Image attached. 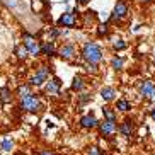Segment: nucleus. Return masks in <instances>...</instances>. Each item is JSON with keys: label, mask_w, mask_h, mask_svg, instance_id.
Instances as JSON below:
<instances>
[{"label": "nucleus", "mask_w": 155, "mask_h": 155, "mask_svg": "<svg viewBox=\"0 0 155 155\" xmlns=\"http://www.w3.org/2000/svg\"><path fill=\"white\" fill-rule=\"evenodd\" d=\"M82 56L87 63H99L101 60H102V50H101V46H97L96 43L89 41L84 45Z\"/></svg>", "instance_id": "nucleus-1"}, {"label": "nucleus", "mask_w": 155, "mask_h": 155, "mask_svg": "<svg viewBox=\"0 0 155 155\" xmlns=\"http://www.w3.org/2000/svg\"><path fill=\"white\" fill-rule=\"evenodd\" d=\"M21 107H22L24 111H28V113H36V111L41 109V101H39L38 96L29 94V96L21 99Z\"/></svg>", "instance_id": "nucleus-2"}, {"label": "nucleus", "mask_w": 155, "mask_h": 155, "mask_svg": "<svg viewBox=\"0 0 155 155\" xmlns=\"http://www.w3.org/2000/svg\"><path fill=\"white\" fill-rule=\"evenodd\" d=\"M22 39H24V46H26V50H28L29 55L39 56V53H41V46L38 45L36 38L32 36V34H29V32H22Z\"/></svg>", "instance_id": "nucleus-3"}, {"label": "nucleus", "mask_w": 155, "mask_h": 155, "mask_svg": "<svg viewBox=\"0 0 155 155\" xmlns=\"http://www.w3.org/2000/svg\"><path fill=\"white\" fill-rule=\"evenodd\" d=\"M48 75H50V70H48V67H41V68L36 72V75L29 80V84L31 85H41V84H45L46 80H48Z\"/></svg>", "instance_id": "nucleus-4"}, {"label": "nucleus", "mask_w": 155, "mask_h": 155, "mask_svg": "<svg viewBox=\"0 0 155 155\" xmlns=\"http://www.w3.org/2000/svg\"><path fill=\"white\" fill-rule=\"evenodd\" d=\"M77 24V15H73L72 12H65V14L60 15L58 19V26H63V28H75Z\"/></svg>", "instance_id": "nucleus-5"}, {"label": "nucleus", "mask_w": 155, "mask_h": 155, "mask_svg": "<svg viewBox=\"0 0 155 155\" xmlns=\"http://www.w3.org/2000/svg\"><path fill=\"white\" fill-rule=\"evenodd\" d=\"M128 15V4L119 0L118 4L114 5V14H113V21H119V19H124Z\"/></svg>", "instance_id": "nucleus-6"}, {"label": "nucleus", "mask_w": 155, "mask_h": 155, "mask_svg": "<svg viewBox=\"0 0 155 155\" xmlns=\"http://www.w3.org/2000/svg\"><path fill=\"white\" fill-rule=\"evenodd\" d=\"M140 92L141 96L148 97V99H155V84L152 80H145L140 84Z\"/></svg>", "instance_id": "nucleus-7"}, {"label": "nucleus", "mask_w": 155, "mask_h": 155, "mask_svg": "<svg viewBox=\"0 0 155 155\" xmlns=\"http://www.w3.org/2000/svg\"><path fill=\"white\" fill-rule=\"evenodd\" d=\"M116 124L113 123V121H102V123H99V131L101 135H104V137H111L113 133H116Z\"/></svg>", "instance_id": "nucleus-8"}, {"label": "nucleus", "mask_w": 155, "mask_h": 155, "mask_svg": "<svg viewBox=\"0 0 155 155\" xmlns=\"http://www.w3.org/2000/svg\"><path fill=\"white\" fill-rule=\"evenodd\" d=\"M60 87H61L60 78H53V80H50L48 85H46V94H48V96H58L60 94Z\"/></svg>", "instance_id": "nucleus-9"}, {"label": "nucleus", "mask_w": 155, "mask_h": 155, "mask_svg": "<svg viewBox=\"0 0 155 155\" xmlns=\"http://www.w3.org/2000/svg\"><path fill=\"white\" fill-rule=\"evenodd\" d=\"M80 126L85 128V130H91V128L97 126V119L92 116V114H87V116H82L80 118Z\"/></svg>", "instance_id": "nucleus-10"}, {"label": "nucleus", "mask_w": 155, "mask_h": 155, "mask_svg": "<svg viewBox=\"0 0 155 155\" xmlns=\"http://www.w3.org/2000/svg\"><path fill=\"white\" fill-rule=\"evenodd\" d=\"M60 56H61V58H65V60L73 58V56H75V46H73V45L61 46V48H60Z\"/></svg>", "instance_id": "nucleus-11"}, {"label": "nucleus", "mask_w": 155, "mask_h": 155, "mask_svg": "<svg viewBox=\"0 0 155 155\" xmlns=\"http://www.w3.org/2000/svg\"><path fill=\"white\" fill-rule=\"evenodd\" d=\"M133 121H130V119H126V121H123L121 123V126H119V131H121V135H124V137H131L133 133Z\"/></svg>", "instance_id": "nucleus-12"}, {"label": "nucleus", "mask_w": 155, "mask_h": 155, "mask_svg": "<svg viewBox=\"0 0 155 155\" xmlns=\"http://www.w3.org/2000/svg\"><path fill=\"white\" fill-rule=\"evenodd\" d=\"M101 96H102V99H104L106 102H111V101H114L116 91H114L113 87H104V89L101 91Z\"/></svg>", "instance_id": "nucleus-13"}, {"label": "nucleus", "mask_w": 155, "mask_h": 155, "mask_svg": "<svg viewBox=\"0 0 155 155\" xmlns=\"http://www.w3.org/2000/svg\"><path fill=\"white\" fill-rule=\"evenodd\" d=\"M41 53L43 55H46V56H53L55 55V45L53 43H43L41 45Z\"/></svg>", "instance_id": "nucleus-14"}, {"label": "nucleus", "mask_w": 155, "mask_h": 155, "mask_svg": "<svg viewBox=\"0 0 155 155\" xmlns=\"http://www.w3.org/2000/svg\"><path fill=\"white\" fill-rule=\"evenodd\" d=\"M10 99H12L10 91L7 89V87H2V89H0V102L5 104V102H10Z\"/></svg>", "instance_id": "nucleus-15"}, {"label": "nucleus", "mask_w": 155, "mask_h": 155, "mask_svg": "<svg viewBox=\"0 0 155 155\" xmlns=\"http://www.w3.org/2000/svg\"><path fill=\"white\" fill-rule=\"evenodd\" d=\"M84 87H85L84 78L80 77V75H77V77L73 78V82H72V89H73V91H82Z\"/></svg>", "instance_id": "nucleus-16"}, {"label": "nucleus", "mask_w": 155, "mask_h": 155, "mask_svg": "<svg viewBox=\"0 0 155 155\" xmlns=\"http://www.w3.org/2000/svg\"><path fill=\"white\" fill-rule=\"evenodd\" d=\"M102 114H104V118H106V121H116V113H114L111 107H102Z\"/></svg>", "instance_id": "nucleus-17"}, {"label": "nucleus", "mask_w": 155, "mask_h": 155, "mask_svg": "<svg viewBox=\"0 0 155 155\" xmlns=\"http://www.w3.org/2000/svg\"><path fill=\"white\" fill-rule=\"evenodd\" d=\"M116 107H118L121 113H126V111L131 109V104H130L126 99H119V101H118V104H116Z\"/></svg>", "instance_id": "nucleus-18"}, {"label": "nucleus", "mask_w": 155, "mask_h": 155, "mask_svg": "<svg viewBox=\"0 0 155 155\" xmlns=\"http://www.w3.org/2000/svg\"><path fill=\"white\" fill-rule=\"evenodd\" d=\"M15 55H17V58L24 60V58H28V50H26V46H17L15 48Z\"/></svg>", "instance_id": "nucleus-19"}, {"label": "nucleus", "mask_w": 155, "mask_h": 155, "mask_svg": "<svg viewBox=\"0 0 155 155\" xmlns=\"http://www.w3.org/2000/svg\"><path fill=\"white\" fill-rule=\"evenodd\" d=\"M17 94H19V97H21V99H22V97H26V96H29V94H32L31 87H29V85H21V87H19V91H17Z\"/></svg>", "instance_id": "nucleus-20"}, {"label": "nucleus", "mask_w": 155, "mask_h": 155, "mask_svg": "<svg viewBox=\"0 0 155 155\" xmlns=\"http://www.w3.org/2000/svg\"><path fill=\"white\" fill-rule=\"evenodd\" d=\"M123 63H124V60L123 58H113V61H111V65H113V68L114 70H119V68H123Z\"/></svg>", "instance_id": "nucleus-21"}, {"label": "nucleus", "mask_w": 155, "mask_h": 155, "mask_svg": "<svg viewBox=\"0 0 155 155\" xmlns=\"http://www.w3.org/2000/svg\"><path fill=\"white\" fill-rule=\"evenodd\" d=\"M12 147H14V141H12V140H4L2 143H0V148H2V150H5V152L12 150Z\"/></svg>", "instance_id": "nucleus-22"}, {"label": "nucleus", "mask_w": 155, "mask_h": 155, "mask_svg": "<svg viewBox=\"0 0 155 155\" xmlns=\"http://www.w3.org/2000/svg\"><path fill=\"white\" fill-rule=\"evenodd\" d=\"M113 48H114L116 51H119V50H124V48H126V43H124L123 39H119V41H116V43L113 45Z\"/></svg>", "instance_id": "nucleus-23"}, {"label": "nucleus", "mask_w": 155, "mask_h": 155, "mask_svg": "<svg viewBox=\"0 0 155 155\" xmlns=\"http://www.w3.org/2000/svg\"><path fill=\"white\" fill-rule=\"evenodd\" d=\"M97 34L99 36H106L107 34V24H101L99 29H97Z\"/></svg>", "instance_id": "nucleus-24"}, {"label": "nucleus", "mask_w": 155, "mask_h": 155, "mask_svg": "<svg viewBox=\"0 0 155 155\" xmlns=\"http://www.w3.org/2000/svg\"><path fill=\"white\" fill-rule=\"evenodd\" d=\"M89 155H104V153H102L101 148H97V147H91V148H89Z\"/></svg>", "instance_id": "nucleus-25"}, {"label": "nucleus", "mask_w": 155, "mask_h": 155, "mask_svg": "<svg viewBox=\"0 0 155 155\" xmlns=\"http://www.w3.org/2000/svg\"><path fill=\"white\" fill-rule=\"evenodd\" d=\"M87 101H91V96H89V94H82V96H80V104H85Z\"/></svg>", "instance_id": "nucleus-26"}, {"label": "nucleus", "mask_w": 155, "mask_h": 155, "mask_svg": "<svg viewBox=\"0 0 155 155\" xmlns=\"http://www.w3.org/2000/svg\"><path fill=\"white\" fill-rule=\"evenodd\" d=\"M39 155H55V153H53V152H50V150H43Z\"/></svg>", "instance_id": "nucleus-27"}, {"label": "nucleus", "mask_w": 155, "mask_h": 155, "mask_svg": "<svg viewBox=\"0 0 155 155\" xmlns=\"http://www.w3.org/2000/svg\"><path fill=\"white\" fill-rule=\"evenodd\" d=\"M77 2H78V4H82V5H84V4H87L89 0H77Z\"/></svg>", "instance_id": "nucleus-28"}, {"label": "nucleus", "mask_w": 155, "mask_h": 155, "mask_svg": "<svg viewBox=\"0 0 155 155\" xmlns=\"http://www.w3.org/2000/svg\"><path fill=\"white\" fill-rule=\"evenodd\" d=\"M152 118H153V119H155V109H153V111H152Z\"/></svg>", "instance_id": "nucleus-29"}, {"label": "nucleus", "mask_w": 155, "mask_h": 155, "mask_svg": "<svg viewBox=\"0 0 155 155\" xmlns=\"http://www.w3.org/2000/svg\"><path fill=\"white\" fill-rule=\"evenodd\" d=\"M140 2H152V0H140Z\"/></svg>", "instance_id": "nucleus-30"}]
</instances>
